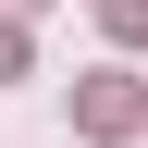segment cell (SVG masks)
<instances>
[{"label": "cell", "mask_w": 148, "mask_h": 148, "mask_svg": "<svg viewBox=\"0 0 148 148\" xmlns=\"http://www.w3.org/2000/svg\"><path fill=\"white\" fill-rule=\"evenodd\" d=\"M111 12V37H148V0H99Z\"/></svg>", "instance_id": "obj_2"}, {"label": "cell", "mask_w": 148, "mask_h": 148, "mask_svg": "<svg viewBox=\"0 0 148 148\" xmlns=\"http://www.w3.org/2000/svg\"><path fill=\"white\" fill-rule=\"evenodd\" d=\"M0 74H25V25H0Z\"/></svg>", "instance_id": "obj_3"}, {"label": "cell", "mask_w": 148, "mask_h": 148, "mask_svg": "<svg viewBox=\"0 0 148 148\" xmlns=\"http://www.w3.org/2000/svg\"><path fill=\"white\" fill-rule=\"evenodd\" d=\"M12 12H37V0H12Z\"/></svg>", "instance_id": "obj_4"}, {"label": "cell", "mask_w": 148, "mask_h": 148, "mask_svg": "<svg viewBox=\"0 0 148 148\" xmlns=\"http://www.w3.org/2000/svg\"><path fill=\"white\" fill-rule=\"evenodd\" d=\"M74 123H86V136H136V74H86Z\"/></svg>", "instance_id": "obj_1"}]
</instances>
